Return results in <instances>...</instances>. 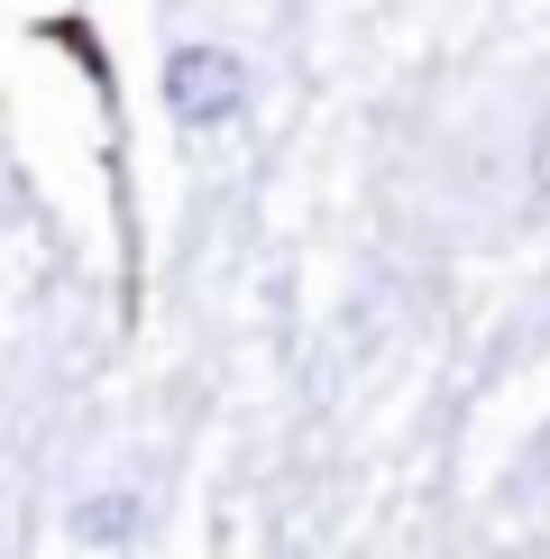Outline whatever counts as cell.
<instances>
[{
    "label": "cell",
    "mask_w": 550,
    "mask_h": 559,
    "mask_svg": "<svg viewBox=\"0 0 550 559\" xmlns=\"http://www.w3.org/2000/svg\"><path fill=\"white\" fill-rule=\"evenodd\" d=\"M166 110L183 129H229L248 110V64L229 46H175L166 56Z\"/></svg>",
    "instance_id": "obj_1"
},
{
    "label": "cell",
    "mask_w": 550,
    "mask_h": 559,
    "mask_svg": "<svg viewBox=\"0 0 550 559\" xmlns=\"http://www.w3.org/2000/svg\"><path fill=\"white\" fill-rule=\"evenodd\" d=\"M74 532H83V542H129V532H138V496H83Z\"/></svg>",
    "instance_id": "obj_2"
}]
</instances>
